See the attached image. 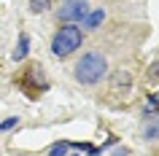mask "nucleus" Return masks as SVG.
<instances>
[{"instance_id":"1","label":"nucleus","mask_w":159,"mask_h":156,"mask_svg":"<svg viewBox=\"0 0 159 156\" xmlns=\"http://www.w3.org/2000/svg\"><path fill=\"white\" fill-rule=\"evenodd\" d=\"M73 75H75V81L84 83V86L100 83L108 75V59H105V54L100 49H92V51H86V54H81V59L73 67Z\"/></svg>"},{"instance_id":"2","label":"nucleus","mask_w":159,"mask_h":156,"mask_svg":"<svg viewBox=\"0 0 159 156\" xmlns=\"http://www.w3.org/2000/svg\"><path fill=\"white\" fill-rule=\"evenodd\" d=\"M81 43H84V30L78 25H62L54 33V38H51V54L59 59L70 57L75 49H81Z\"/></svg>"},{"instance_id":"3","label":"nucleus","mask_w":159,"mask_h":156,"mask_svg":"<svg viewBox=\"0 0 159 156\" xmlns=\"http://www.w3.org/2000/svg\"><path fill=\"white\" fill-rule=\"evenodd\" d=\"M25 78H30V83H22V86L30 91V97H41L43 91L49 89V81H46L41 65H27L25 67Z\"/></svg>"},{"instance_id":"4","label":"nucleus","mask_w":159,"mask_h":156,"mask_svg":"<svg viewBox=\"0 0 159 156\" xmlns=\"http://www.w3.org/2000/svg\"><path fill=\"white\" fill-rule=\"evenodd\" d=\"M86 14H89V6L86 3H62L57 8V19L65 22V25H81Z\"/></svg>"},{"instance_id":"5","label":"nucleus","mask_w":159,"mask_h":156,"mask_svg":"<svg viewBox=\"0 0 159 156\" xmlns=\"http://www.w3.org/2000/svg\"><path fill=\"white\" fill-rule=\"evenodd\" d=\"M143 118H146V121H159V94H157V91H148V94H146V102H143Z\"/></svg>"},{"instance_id":"6","label":"nucleus","mask_w":159,"mask_h":156,"mask_svg":"<svg viewBox=\"0 0 159 156\" xmlns=\"http://www.w3.org/2000/svg\"><path fill=\"white\" fill-rule=\"evenodd\" d=\"M102 22H105V8L100 6V8H89V14L84 16V22H81L78 27H86V30H97Z\"/></svg>"},{"instance_id":"7","label":"nucleus","mask_w":159,"mask_h":156,"mask_svg":"<svg viewBox=\"0 0 159 156\" xmlns=\"http://www.w3.org/2000/svg\"><path fill=\"white\" fill-rule=\"evenodd\" d=\"M27 54H30V35H27V33H22V35H19L16 49H14V54H11V57H14V62H22V59H25Z\"/></svg>"},{"instance_id":"8","label":"nucleus","mask_w":159,"mask_h":156,"mask_svg":"<svg viewBox=\"0 0 159 156\" xmlns=\"http://www.w3.org/2000/svg\"><path fill=\"white\" fill-rule=\"evenodd\" d=\"M143 140H148V143L159 140V121H148L143 127Z\"/></svg>"},{"instance_id":"9","label":"nucleus","mask_w":159,"mask_h":156,"mask_svg":"<svg viewBox=\"0 0 159 156\" xmlns=\"http://www.w3.org/2000/svg\"><path fill=\"white\" fill-rule=\"evenodd\" d=\"M67 148H70V143L67 140H59V143H54L49 148V156H67Z\"/></svg>"},{"instance_id":"10","label":"nucleus","mask_w":159,"mask_h":156,"mask_svg":"<svg viewBox=\"0 0 159 156\" xmlns=\"http://www.w3.org/2000/svg\"><path fill=\"white\" fill-rule=\"evenodd\" d=\"M30 11H33V14H43V11H49V0H30Z\"/></svg>"},{"instance_id":"11","label":"nucleus","mask_w":159,"mask_h":156,"mask_svg":"<svg viewBox=\"0 0 159 156\" xmlns=\"http://www.w3.org/2000/svg\"><path fill=\"white\" fill-rule=\"evenodd\" d=\"M16 124H19L16 116H8V118H3V121H0V132H11Z\"/></svg>"},{"instance_id":"12","label":"nucleus","mask_w":159,"mask_h":156,"mask_svg":"<svg viewBox=\"0 0 159 156\" xmlns=\"http://www.w3.org/2000/svg\"><path fill=\"white\" fill-rule=\"evenodd\" d=\"M113 156H127V148H116V151H113Z\"/></svg>"},{"instance_id":"13","label":"nucleus","mask_w":159,"mask_h":156,"mask_svg":"<svg viewBox=\"0 0 159 156\" xmlns=\"http://www.w3.org/2000/svg\"><path fill=\"white\" fill-rule=\"evenodd\" d=\"M67 156H78V154H67Z\"/></svg>"}]
</instances>
